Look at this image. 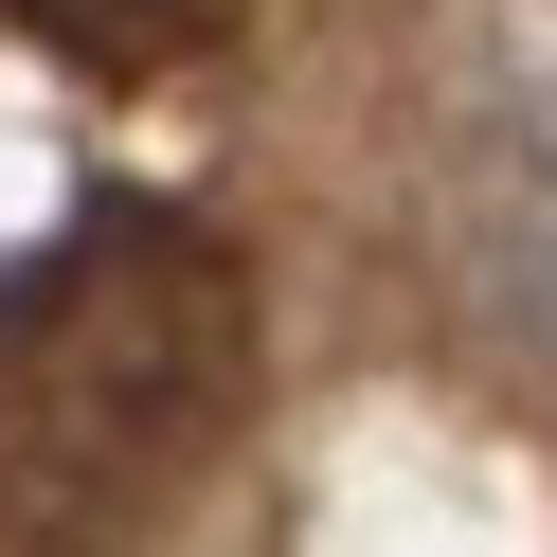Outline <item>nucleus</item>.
<instances>
[{
    "label": "nucleus",
    "instance_id": "nucleus-1",
    "mask_svg": "<svg viewBox=\"0 0 557 557\" xmlns=\"http://www.w3.org/2000/svg\"><path fill=\"white\" fill-rule=\"evenodd\" d=\"M252 432V270L198 216H73L0 270V557H145Z\"/></svg>",
    "mask_w": 557,
    "mask_h": 557
},
{
    "label": "nucleus",
    "instance_id": "nucleus-2",
    "mask_svg": "<svg viewBox=\"0 0 557 557\" xmlns=\"http://www.w3.org/2000/svg\"><path fill=\"white\" fill-rule=\"evenodd\" d=\"M216 18H234V0H0V37H18V54L109 73V90H145V73H181V54H216Z\"/></svg>",
    "mask_w": 557,
    "mask_h": 557
}]
</instances>
